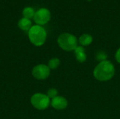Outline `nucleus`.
<instances>
[{
    "mask_svg": "<svg viewBox=\"0 0 120 119\" xmlns=\"http://www.w3.org/2000/svg\"><path fill=\"white\" fill-rule=\"evenodd\" d=\"M75 53L76 55L77 60L79 62L83 63L86 61V55L85 53V50H84V48L83 46H77L75 50Z\"/></svg>",
    "mask_w": 120,
    "mask_h": 119,
    "instance_id": "obj_8",
    "label": "nucleus"
},
{
    "mask_svg": "<svg viewBox=\"0 0 120 119\" xmlns=\"http://www.w3.org/2000/svg\"><path fill=\"white\" fill-rule=\"evenodd\" d=\"M34 14H35V11L34 8L32 7H25L22 11L23 18H25L30 20H31L32 18H34Z\"/></svg>",
    "mask_w": 120,
    "mask_h": 119,
    "instance_id": "obj_11",
    "label": "nucleus"
},
{
    "mask_svg": "<svg viewBox=\"0 0 120 119\" xmlns=\"http://www.w3.org/2000/svg\"><path fill=\"white\" fill-rule=\"evenodd\" d=\"M68 100L65 97L58 95L53 98L51 101V106L57 110H62L65 109L68 107Z\"/></svg>",
    "mask_w": 120,
    "mask_h": 119,
    "instance_id": "obj_7",
    "label": "nucleus"
},
{
    "mask_svg": "<svg viewBox=\"0 0 120 119\" xmlns=\"http://www.w3.org/2000/svg\"><path fill=\"white\" fill-rule=\"evenodd\" d=\"M93 41V37L89 34H83L79 38V43L82 46H86L90 45Z\"/></svg>",
    "mask_w": 120,
    "mask_h": 119,
    "instance_id": "obj_10",
    "label": "nucleus"
},
{
    "mask_svg": "<svg viewBox=\"0 0 120 119\" xmlns=\"http://www.w3.org/2000/svg\"><path fill=\"white\" fill-rule=\"evenodd\" d=\"M30 102L33 107L38 110H44L49 107L51 104L50 98L43 93H35L30 99Z\"/></svg>",
    "mask_w": 120,
    "mask_h": 119,
    "instance_id": "obj_4",
    "label": "nucleus"
},
{
    "mask_svg": "<svg viewBox=\"0 0 120 119\" xmlns=\"http://www.w3.org/2000/svg\"><path fill=\"white\" fill-rule=\"evenodd\" d=\"M60 60L57 58H54L49 61L48 67H49L50 69H56L60 65Z\"/></svg>",
    "mask_w": 120,
    "mask_h": 119,
    "instance_id": "obj_12",
    "label": "nucleus"
},
{
    "mask_svg": "<svg viewBox=\"0 0 120 119\" xmlns=\"http://www.w3.org/2000/svg\"><path fill=\"white\" fill-rule=\"evenodd\" d=\"M58 46L65 51L75 50L78 46V41L77 37L70 33H63L58 37Z\"/></svg>",
    "mask_w": 120,
    "mask_h": 119,
    "instance_id": "obj_3",
    "label": "nucleus"
},
{
    "mask_svg": "<svg viewBox=\"0 0 120 119\" xmlns=\"http://www.w3.org/2000/svg\"><path fill=\"white\" fill-rule=\"evenodd\" d=\"M18 26L21 30L28 32L30 29V28L32 27V24L31 20L25 18H22L19 20L18 22Z\"/></svg>",
    "mask_w": 120,
    "mask_h": 119,
    "instance_id": "obj_9",
    "label": "nucleus"
},
{
    "mask_svg": "<svg viewBox=\"0 0 120 119\" xmlns=\"http://www.w3.org/2000/svg\"><path fill=\"white\" fill-rule=\"evenodd\" d=\"M51 14L50 11L46 8H41L35 12L34 16V22L40 26L47 24L51 20Z\"/></svg>",
    "mask_w": 120,
    "mask_h": 119,
    "instance_id": "obj_5",
    "label": "nucleus"
},
{
    "mask_svg": "<svg viewBox=\"0 0 120 119\" xmlns=\"http://www.w3.org/2000/svg\"><path fill=\"white\" fill-rule=\"evenodd\" d=\"M106 58H107V55L104 52H99L96 55V59L98 60H101V62L105 61Z\"/></svg>",
    "mask_w": 120,
    "mask_h": 119,
    "instance_id": "obj_14",
    "label": "nucleus"
},
{
    "mask_svg": "<svg viewBox=\"0 0 120 119\" xmlns=\"http://www.w3.org/2000/svg\"><path fill=\"white\" fill-rule=\"evenodd\" d=\"M115 58H116V60L118 63L120 64V48L117 50L116 52V54H115Z\"/></svg>",
    "mask_w": 120,
    "mask_h": 119,
    "instance_id": "obj_15",
    "label": "nucleus"
},
{
    "mask_svg": "<svg viewBox=\"0 0 120 119\" xmlns=\"http://www.w3.org/2000/svg\"><path fill=\"white\" fill-rule=\"evenodd\" d=\"M115 69L114 65L108 60L100 62L94 70V77L100 81L110 80L115 75Z\"/></svg>",
    "mask_w": 120,
    "mask_h": 119,
    "instance_id": "obj_1",
    "label": "nucleus"
},
{
    "mask_svg": "<svg viewBox=\"0 0 120 119\" xmlns=\"http://www.w3.org/2000/svg\"><path fill=\"white\" fill-rule=\"evenodd\" d=\"M46 95L50 99H53L56 96H58V91L56 88H50L49 90H48Z\"/></svg>",
    "mask_w": 120,
    "mask_h": 119,
    "instance_id": "obj_13",
    "label": "nucleus"
},
{
    "mask_svg": "<svg viewBox=\"0 0 120 119\" xmlns=\"http://www.w3.org/2000/svg\"><path fill=\"white\" fill-rule=\"evenodd\" d=\"M51 69L49 67L44 64L36 65L32 71V76L38 80H44L50 75Z\"/></svg>",
    "mask_w": 120,
    "mask_h": 119,
    "instance_id": "obj_6",
    "label": "nucleus"
},
{
    "mask_svg": "<svg viewBox=\"0 0 120 119\" xmlns=\"http://www.w3.org/2000/svg\"><path fill=\"white\" fill-rule=\"evenodd\" d=\"M30 41L35 46H41L46 42L47 33L46 29L40 25H33L28 31Z\"/></svg>",
    "mask_w": 120,
    "mask_h": 119,
    "instance_id": "obj_2",
    "label": "nucleus"
}]
</instances>
